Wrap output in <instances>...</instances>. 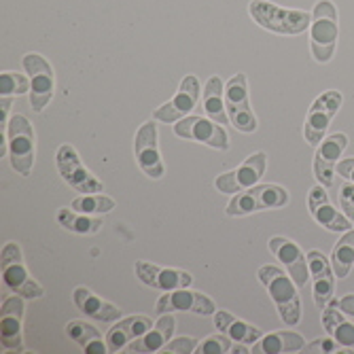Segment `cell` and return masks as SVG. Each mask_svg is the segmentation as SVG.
<instances>
[{"label":"cell","mask_w":354,"mask_h":354,"mask_svg":"<svg viewBox=\"0 0 354 354\" xmlns=\"http://www.w3.org/2000/svg\"><path fill=\"white\" fill-rule=\"evenodd\" d=\"M257 276H259V280L266 284L272 301L278 308L280 318L286 325H297L299 318H301V299H299V293L295 288V280L288 276V272L284 274L276 266L259 268Z\"/></svg>","instance_id":"6da1fadb"},{"label":"cell","mask_w":354,"mask_h":354,"mask_svg":"<svg viewBox=\"0 0 354 354\" xmlns=\"http://www.w3.org/2000/svg\"><path fill=\"white\" fill-rule=\"evenodd\" d=\"M252 19L259 24L261 28L276 32V35H286V37H293L299 35V32L310 28V13L306 11H295V9H282L276 7L268 0H252L250 7H248Z\"/></svg>","instance_id":"7a4b0ae2"},{"label":"cell","mask_w":354,"mask_h":354,"mask_svg":"<svg viewBox=\"0 0 354 354\" xmlns=\"http://www.w3.org/2000/svg\"><path fill=\"white\" fill-rule=\"evenodd\" d=\"M337 43V11L333 3L320 0L312 11V26H310V45L314 59L327 64L335 53Z\"/></svg>","instance_id":"3957f363"},{"label":"cell","mask_w":354,"mask_h":354,"mask_svg":"<svg viewBox=\"0 0 354 354\" xmlns=\"http://www.w3.org/2000/svg\"><path fill=\"white\" fill-rule=\"evenodd\" d=\"M288 202V193L280 185H254L246 191H240L238 196L225 208L230 216H244L261 210L282 208Z\"/></svg>","instance_id":"277c9868"},{"label":"cell","mask_w":354,"mask_h":354,"mask_svg":"<svg viewBox=\"0 0 354 354\" xmlns=\"http://www.w3.org/2000/svg\"><path fill=\"white\" fill-rule=\"evenodd\" d=\"M225 109H227L230 121L236 127L238 132L244 134H252L259 127V121H257L250 102H248V83H246V75H236L230 79V83L225 85Z\"/></svg>","instance_id":"5b68a950"},{"label":"cell","mask_w":354,"mask_h":354,"mask_svg":"<svg viewBox=\"0 0 354 354\" xmlns=\"http://www.w3.org/2000/svg\"><path fill=\"white\" fill-rule=\"evenodd\" d=\"M9 159L15 172L21 176H28L35 164V132H32V125L24 115H15L9 121Z\"/></svg>","instance_id":"8992f818"},{"label":"cell","mask_w":354,"mask_h":354,"mask_svg":"<svg viewBox=\"0 0 354 354\" xmlns=\"http://www.w3.org/2000/svg\"><path fill=\"white\" fill-rule=\"evenodd\" d=\"M24 71L30 77V106L35 113H41L53 95L55 79L49 62L39 53L24 55Z\"/></svg>","instance_id":"52a82bcc"},{"label":"cell","mask_w":354,"mask_h":354,"mask_svg":"<svg viewBox=\"0 0 354 354\" xmlns=\"http://www.w3.org/2000/svg\"><path fill=\"white\" fill-rule=\"evenodd\" d=\"M3 280L13 293L21 295L24 299L43 297V288L30 278L26 266L21 263V250L17 244H7L3 248Z\"/></svg>","instance_id":"ba28073f"},{"label":"cell","mask_w":354,"mask_h":354,"mask_svg":"<svg viewBox=\"0 0 354 354\" xmlns=\"http://www.w3.org/2000/svg\"><path fill=\"white\" fill-rule=\"evenodd\" d=\"M342 93L339 91H325L320 93L316 102L312 104L308 119H306V127H304V136L308 145H318L320 140L325 138L327 127L331 123V119L335 117V113L342 106Z\"/></svg>","instance_id":"9c48e42d"},{"label":"cell","mask_w":354,"mask_h":354,"mask_svg":"<svg viewBox=\"0 0 354 354\" xmlns=\"http://www.w3.org/2000/svg\"><path fill=\"white\" fill-rule=\"evenodd\" d=\"M55 162H57V170H59L62 178L66 180L73 189H77L81 193H98L102 189V183L81 164L79 153L75 151V147L62 145L57 149Z\"/></svg>","instance_id":"30bf717a"},{"label":"cell","mask_w":354,"mask_h":354,"mask_svg":"<svg viewBox=\"0 0 354 354\" xmlns=\"http://www.w3.org/2000/svg\"><path fill=\"white\" fill-rule=\"evenodd\" d=\"M174 132L180 138L187 140H196L202 145H208L212 149L218 151H227L230 149V136L223 130L221 123L212 121V119H204V117H187L176 121Z\"/></svg>","instance_id":"8fae6325"},{"label":"cell","mask_w":354,"mask_h":354,"mask_svg":"<svg viewBox=\"0 0 354 354\" xmlns=\"http://www.w3.org/2000/svg\"><path fill=\"white\" fill-rule=\"evenodd\" d=\"M266 166H268V157L266 153H254L250 155L246 162L236 168L234 172H225L221 174L214 185L221 193H240V191H246L254 185H259L261 176L266 174Z\"/></svg>","instance_id":"7c38bea8"},{"label":"cell","mask_w":354,"mask_h":354,"mask_svg":"<svg viewBox=\"0 0 354 354\" xmlns=\"http://www.w3.org/2000/svg\"><path fill=\"white\" fill-rule=\"evenodd\" d=\"M198 98H200V81L198 77H185L178 91L174 98L164 104V106H159L155 113H153V119L155 121H162V123H174V121H180L183 117H187L193 106L198 104Z\"/></svg>","instance_id":"4fadbf2b"},{"label":"cell","mask_w":354,"mask_h":354,"mask_svg":"<svg viewBox=\"0 0 354 354\" xmlns=\"http://www.w3.org/2000/svg\"><path fill=\"white\" fill-rule=\"evenodd\" d=\"M136 159L142 172L151 178H162L166 174L162 155H159L157 145V125L155 121H147L140 130L136 132Z\"/></svg>","instance_id":"5bb4252c"},{"label":"cell","mask_w":354,"mask_h":354,"mask_svg":"<svg viewBox=\"0 0 354 354\" xmlns=\"http://www.w3.org/2000/svg\"><path fill=\"white\" fill-rule=\"evenodd\" d=\"M346 147H348L346 134H333V136L323 138V142H320L316 157H314V174L323 187L333 185V174L337 172L335 168L339 164V157L344 155Z\"/></svg>","instance_id":"9a60e30c"},{"label":"cell","mask_w":354,"mask_h":354,"mask_svg":"<svg viewBox=\"0 0 354 354\" xmlns=\"http://www.w3.org/2000/svg\"><path fill=\"white\" fill-rule=\"evenodd\" d=\"M157 314H166V312H196L202 316H210L216 312V306L212 299L198 291H187V288H176V291H168L164 297L157 299L155 306Z\"/></svg>","instance_id":"2e32d148"},{"label":"cell","mask_w":354,"mask_h":354,"mask_svg":"<svg viewBox=\"0 0 354 354\" xmlns=\"http://www.w3.org/2000/svg\"><path fill=\"white\" fill-rule=\"evenodd\" d=\"M270 250L278 261L286 268L288 276L295 280L297 286H306L310 278V268H308V257L301 252V248L288 238H272L270 240Z\"/></svg>","instance_id":"e0dca14e"},{"label":"cell","mask_w":354,"mask_h":354,"mask_svg":"<svg viewBox=\"0 0 354 354\" xmlns=\"http://www.w3.org/2000/svg\"><path fill=\"white\" fill-rule=\"evenodd\" d=\"M308 268L312 274V284H314V301L320 310L327 308V301L333 297L335 291V272L333 266L329 263L327 257L320 250H310L308 254Z\"/></svg>","instance_id":"ac0fdd59"},{"label":"cell","mask_w":354,"mask_h":354,"mask_svg":"<svg viewBox=\"0 0 354 354\" xmlns=\"http://www.w3.org/2000/svg\"><path fill=\"white\" fill-rule=\"evenodd\" d=\"M136 276L145 284L157 288V291H176V288H187L193 282V276L183 270L174 268H159L153 263H136Z\"/></svg>","instance_id":"d6986e66"},{"label":"cell","mask_w":354,"mask_h":354,"mask_svg":"<svg viewBox=\"0 0 354 354\" xmlns=\"http://www.w3.org/2000/svg\"><path fill=\"white\" fill-rule=\"evenodd\" d=\"M308 208L312 212V216L316 218L318 225H323V227H327L329 232H348L350 230V223L342 212H337L329 198H327V191L325 187H314L310 191V196H308Z\"/></svg>","instance_id":"ffe728a7"},{"label":"cell","mask_w":354,"mask_h":354,"mask_svg":"<svg viewBox=\"0 0 354 354\" xmlns=\"http://www.w3.org/2000/svg\"><path fill=\"white\" fill-rule=\"evenodd\" d=\"M21 318H24V297L13 295L3 301V316H0V325H3V348L7 350H21Z\"/></svg>","instance_id":"44dd1931"},{"label":"cell","mask_w":354,"mask_h":354,"mask_svg":"<svg viewBox=\"0 0 354 354\" xmlns=\"http://www.w3.org/2000/svg\"><path fill=\"white\" fill-rule=\"evenodd\" d=\"M151 327H153L151 318L140 316V314L127 316V318L119 320V323L113 325L111 331L106 333L109 352H121L125 344H132L134 339H138L140 335H145Z\"/></svg>","instance_id":"7402d4cb"},{"label":"cell","mask_w":354,"mask_h":354,"mask_svg":"<svg viewBox=\"0 0 354 354\" xmlns=\"http://www.w3.org/2000/svg\"><path fill=\"white\" fill-rule=\"evenodd\" d=\"M75 306L89 318L93 320H100V323H113V320L121 318V310L109 301H104L102 297H98L95 293H91L89 288L79 286L77 291L73 293Z\"/></svg>","instance_id":"603a6c76"},{"label":"cell","mask_w":354,"mask_h":354,"mask_svg":"<svg viewBox=\"0 0 354 354\" xmlns=\"http://www.w3.org/2000/svg\"><path fill=\"white\" fill-rule=\"evenodd\" d=\"M174 329H176V318L166 314V316L159 318L157 325H153L145 335L134 339L127 350H130V352H142V354L162 350L166 346V342H170V337L174 335Z\"/></svg>","instance_id":"cb8c5ba5"},{"label":"cell","mask_w":354,"mask_h":354,"mask_svg":"<svg viewBox=\"0 0 354 354\" xmlns=\"http://www.w3.org/2000/svg\"><path fill=\"white\" fill-rule=\"evenodd\" d=\"M306 342L299 333L293 331H276L261 335L250 348L252 354H284V352H297L304 350Z\"/></svg>","instance_id":"d4e9b609"},{"label":"cell","mask_w":354,"mask_h":354,"mask_svg":"<svg viewBox=\"0 0 354 354\" xmlns=\"http://www.w3.org/2000/svg\"><path fill=\"white\" fill-rule=\"evenodd\" d=\"M214 327L221 333L227 335L232 342H238V344H254L261 337L259 329L244 323V320H238L230 312H214Z\"/></svg>","instance_id":"484cf974"},{"label":"cell","mask_w":354,"mask_h":354,"mask_svg":"<svg viewBox=\"0 0 354 354\" xmlns=\"http://www.w3.org/2000/svg\"><path fill=\"white\" fill-rule=\"evenodd\" d=\"M323 327L335 342L354 352V325L339 314L337 306H329L323 310Z\"/></svg>","instance_id":"4316f807"},{"label":"cell","mask_w":354,"mask_h":354,"mask_svg":"<svg viewBox=\"0 0 354 354\" xmlns=\"http://www.w3.org/2000/svg\"><path fill=\"white\" fill-rule=\"evenodd\" d=\"M223 89L225 87H223V81L218 77H210L208 83L204 85V111L216 123L227 121V109H225Z\"/></svg>","instance_id":"83f0119b"},{"label":"cell","mask_w":354,"mask_h":354,"mask_svg":"<svg viewBox=\"0 0 354 354\" xmlns=\"http://www.w3.org/2000/svg\"><path fill=\"white\" fill-rule=\"evenodd\" d=\"M331 266L337 278H346L354 266V230L344 232L342 240L335 244L331 254Z\"/></svg>","instance_id":"f1b7e54d"},{"label":"cell","mask_w":354,"mask_h":354,"mask_svg":"<svg viewBox=\"0 0 354 354\" xmlns=\"http://www.w3.org/2000/svg\"><path fill=\"white\" fill-rule=\"evenodd\" d=\"M57 221L62 227H66L68 232H75V234H95L100 227H102V221L100 218H91L89 214H83V212H77L73 208H64L57 212Z\"/></svg>","instance_id":"f546056e"},{"label":"cell","mask_w":354,"mask_h":354,"mask_svg":"<svg viewBox=\"0 0 354 354\" xmlns=\"http://www.w3.org/2000/svg\"><path fill=\"white\" fill-rule=\"evenodd\" d=\"M71 208L83 214H104L115 208V202L106 196H100V193H85L83 198L73 200Z\"/></svg>","instance_id":"4dcf8cb0"},{"label":"cell","mask_w":354,"mask_h":354,"mask_svg":"<svg viewBox=\"0 0 354 354\" xmlns=\"http://www.w3.org/2000/svg\"><path fill=\"white\" fill-rule=\"evenodd\" d=\"M30 77L19 73H3L0 75V95H24L30 91Z\"/></svg>","instance_id":"1f68e13d"},{"label":"cell","mask_w":354,"mask_h":354,"mask_svg":"<svg viewBox=\"0 0 354 354\" xmlns=\"http://www.w3.org/2000/svg\"><path fill=\"white\" fill-rule=\"evenodd\" d=\"M66 335H68L73 342H77L79 346H87L91 339L102 337L98 329L91 327V325H87V323H83V320H73V323H68V325H66Z\"/></svg>","instance_id":"d6a6232c"},{"label":"cell","mask_w":354,"mask_h":354,"mask_svg":"<svg viewBox=\"0 0 354 354\" xmlns=\"http://www.w3.org/2000/svg\"><path fill=\"white\" fill-rule=\"evenodd\" d=\"M232 346H234V342L218 331L216 335H210L204 342H200L196 352L198 354H225V352H232Z\"/></svg>","instance_id":"836d02e7"},{"label":"cell","mask_w":354,"mask_h":354,"mask_svg":"<svg viewBox=\"0 0 354 354\" xmlns=\"http://www.w3.org/2000/svg\"><path fill=\"white\" fill-rule=\"evenodd\" d=\"M306 352H316V354H327V352H352L350 348H344L339 342H335L331 335L323 339H314L310 346H304Z\"/></svg>","instance_id":"e575fe53"},{"label":"cell","mask_w":354,"mask_h":354,"mask_svg":"<svg viewBox=\"0 0 354 354\" xmlns=\"http://www.w3.org/2000/svg\"><path fill=\"white\" fill-rule=\"evenodd\" d=\"M339 204L346 212V216L354 223V185H344L339 191Z\"/></svg>","instance_id":"d590c367"},{"label":"cell","mask_w":354,"mask_h":354,"mask_svg":"<svg viewBox=\"0 0 354 354\" xmlns=\"http://www.w3.org/2000/svg\"><path fill=\"white\" fill-rule=\"evenodd\" d=\"M198 339H191V337H180V339H174L172 344L164 346L166 352H178V354H189V352H196Z\"/></svg>","instance_id":"8d00e7d4"},{"label":"cell","mask_w":354,"mask_h":354,"mask_svg":"<svg viewBox=\"0 0 354 354\" xmlns=\"http://www.w3.org/2000/svg\"><path fill=\"white\" fill-rule=\"evenodd\" d=\"M83 350H85L87 354H106V352H109V344L102 342V337H95V339H91L87 346H83Z\"/></svg>","instance_id":"74e56055"},{"label":"cell","mask_w":354,"mask_h":354,"mask_svg":"<svg viewBox=\"0 0 354 354\" xmlns=\"http://www.w3.org/2000/svg\"><path fill=\"white\" fill-rule=\"evenodd\" d=\"M335 170H337L339 176H344V178H348V180L354 183V159H344V162L337 164Z\"/></svg>","instance_id":"f35d334b"},{"label":"cell","mask_w":354,"mask_h":354,"mask_svg":"<svg viewBox=\"0 0 354 354\" xmlns=\"http://www.w3.org/2000/svg\"><path fill=\"white\" fill-rule=\"evenodd\" d=\"M11 106H13V95H3V100H0V121H3V130H5V121L9 117Z\"/></svg>","instance_id":"ab89813d"},{"label":"cell","mask_w":354,"mask_h":354,"mask_svg":"<svg viewBox=\"0 0 354 354\" xmlns=\"http://www.w3.org/2000/svg\"><path fill=\"white\" fill-rule=\"evenodd\" d=\"M333 306L339 308V312L348 314V316H354V295H348L339 301H333Z\"/></svg>","instance_id":"60d3db41"},{"label":"cell","mask_w":354,"mask_h":354,"mask_svg":"<svg viewBox=\"0 0 354 354\" xmlns=\"http://www.w3.org/2000/svg\"><path fill=\"white\" fill-rule=\"evenodd\" d=\"M232 352H236V354H246V352H250L248 348H246V344H238V346H232Z\"/></svg>","instance_id":"b9f144b4"}]
</instances>
